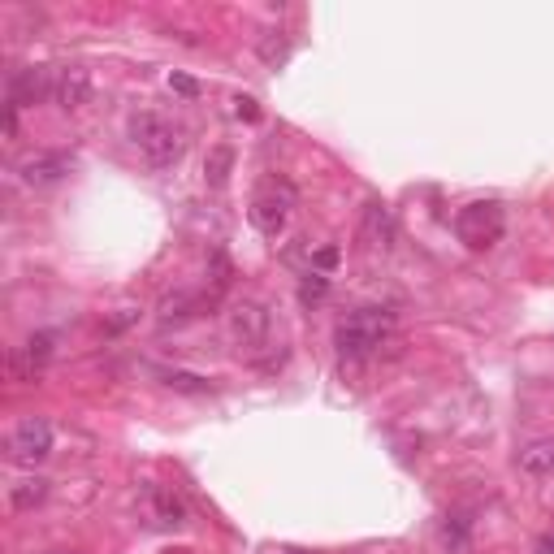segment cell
I'll list each match as a JSON object with an SVG mask.
<instances>
[{
    "label": "cell",
    "instance_id": "1",
    "mask_svg": "<svg viewBox=\"0 0 554 554\" xmlns=\"http://www.w3.org/2000/svg\"><path fill=\"white\" fill-rule=\"evenodd\" d=\"M390 334H394V312L390 308H355L338 321L334 342L347 360H364V355H373Z\"/></svg>",
    "mask_w": 554,
    "mask_h": 554
},
{
    "label": "cell",
    "instance_id": "2",
    "mask_svg": "<svg viewBox=\"0 0 554 554\" xmlns=\"http://www.w3.org/2000/svg\"><path fill=\"white\" fill-rule=\"evenodd\" d=\"M130 139H135V148L139 156L148 161L152 169H169L182 156V130L174 122H165L161 113H139V117H130Z\"/></svg>",
    "mask_w": 554,
    "mask_h": 554
},
{
    "label": "cell",
    "instance_id": "3",
    "mask_svg": "<svg viewBox=\"0 0 554 554\" xmlns=\"http://www.w3.org/2000/svg\"><path fill=\"white\" fill-rule=\"evenodd\" d=\"M455 234H459V243H464V247H472V252H490V247L507 234L503 204H494V200L464 204L455 213Z\"/></svg>",
    "mask_w": 554,
    "mask_h": 554
},
{
    "label": "cell",
    "instance_id": "4",
    "mask_svg": "<svg viewBox=\"0 0 554 554\" xmlns=\"http://www.w3.org/2000/svg\"><path fill=\"white\" fill-rule=\"evenodd\" d=\"M290 208H295V187H290L286 178H269L265 187L252 195V226L260 234H269V239H277L290 221Z\"/></svg>",
    "mask_w": 554,
    "mask_h": 554
},
{
    "label": "cell",
    "instance_id": "5",
    "mask_svg": "<svg viewBox=\"0 0 554 554\" xmlns=\"http://www.w3.org/2000/svg\"><path fill=\"white\" fill-rule=\"evenodd\" d=\"M52 455V425L44 416H22L9 433V459L22 468H35Z\"/></svg>",
    "mask_w": 554,
    "mask_h": 554
},
{
    "label": "cell",
    "instance_id": "6",
    "mask_svg": "<svg viewBox=\"0 0 554 554\" xmlns=\"http://www.w3.org/2000/svg\"><path fill=\"white\" fill-rule=\"evenodd\" d=\"M269 334H273V316H269L265 303H260V299L234 303V312H230V338L239 342V351L265 347Z\"/></svg>",
    "mask_w": 554,
    "mask_h": 554
},
{
    "label": "cell",
    "instance_id": "7",
    "mask_svg": "<svg viewBox=\"0 0 554 554\" xmlns=\"http://www.w3.org/2000/svg\"><path fill=\"white\" fill-rule=\"evenodd\" d=\"M70 165L74 161L65 152H35L18 165V174H22L26 187H57V182L70 174Z\"/></svg>",
    "mask_w": 554,
    "mask_h": 554
},
{
    "label": "cell",
    "instance_id": "8",
    "mask_svg": "<svg viewBox=\"0 0 554 554\" xmlns=\"http://www.w3.org/2000/svg\"><path fill=\"white\" fill-rule=\"evenodd\" d=\"M360 239L368 252H390L394 247V213L386 204H364V217H360Z\"/></svg>",
    "mask_w": 554,
    "mask_h": 554
},
{
    "label": "cell",
    "instance_id": "9",
    "mask_svg": "<svg viewBox=\"0 0 554 554\" xmlns=\"http://www.w3.org/2000/svg\"><path fill=\"white\" fill-rule=\"evenodd\" d=\"M91 96V74L83 70V65H65V70H57V78H52V100L61 104V109H83Z\"/></svg>",
    "mask_w": 554,
    "mask_h": 554
},
{
    "label": "cell",
    "instance_id": "10",
    "mask_svg": "<svg viewBox=\"0 0 554 554\" xmlns=\"http://www.w3.org/2000/svg\"><path fill=\"white\" fill-rule=\"evenodd\" d=\"M52 78H57V70H13L9 74V104H35L52 96Z\"/></svg>",
    "mask_w": 554,
    "mask_h": 554
},
{
    "label": "cell",
    "instance_id": "11",
    "mask_svg": "<svg viewBox=\"0 0 554 554\" xmlns=\"http://www.w3.org/2000/svg\"><path fill=\"white\" fill-rule=\"evenodd\" d=\"M148 498H152V516L161 529H178L187 520V507H182V498L174 490H148Z\"/></svg>",
    "mask_w": 554,
    "mask_h": 554
},
{
    "label": "cell",
    "instance_id": "12",
    "mask_svg": "<svg viewBox=\"0 0 554 554\" xmlns=\"http://www.w3.org/2000/svg\"><path fill=\"white\" fill-rule=\"evenodd\" d=\"M48 498V481H39V477H26V481H18V485H9V507L13 511H31V507H39Z\"/></svg>",
    "mask_w": 554,
    "mask_h": 554
},
{
    "label": "cell",
    "instance_id": "13",
    "mask_svg": "<svg viewBox=\"0 0 554 554\" xmlns=\"http://www.w3.org/2000/svg\"><path fill=\"white\" fill-rule=\"evenodd\" d=\"M230 169H234V152L230 148H213V152H208V161H204V182L213 191H221L230 182Z\"/></svg>",
    "mask_w": 554,
    "mask_h": 554
},
{
    "label": "cell",
    "instance_id": "14",
    "mask_svg": "<svg viewBox=\"0 0 554 554\" xmlns=\"http://www.w3.org/2000/svg\"><path fill=\"white\" fill-rule=\"evenodd\" d=\"M520 468L533 472V477L550 472V468H554V442H533L529 451H520Z\"/></svg>",
    "mask_w": 554,
    "mask_h": 554
},
{
    "label": "cell",
    "instance_id": "15",
    "mask_svg": "<svg viewBox=\"0 0 554 554\" xmlns=\"http://www.w3.org/2000/svg\"><path fill=\"white\" fill-rule=\"evenodd\" d=\"M195 295H187V290H178V295H169L165 303H161V325H178V321H187V316H195L191 308H195Z\"/></svg>",
    "mask_w": 554,
    "mask_h": 554
},
{
    "label": "cell",
    "instance_id": "16",
    "mask_svg": "<svg viewBox=\"0 0 554 554\" xmlns=\"http://www.w3.org/2000/svg\"><path fill=\"white\" fill-rule=\"evenodd\" d=\"M161 377H165L169 390H182V394H208V390H213V386H208V377L182 373V368H169V373H161Z\"/></svg>",
    "mask_w": 554,
    "mask_h": 554
},
{
    "label": "cell",
    "instance_id": "17",
    "mask_svg": "<svg viewBox=\"0 0 554 554\" xmlns=\"http://www.w3.org/2000/svg\"><path fill=\"white\" fill-rule=\"evenodd\" d=\"M260 61L273 65V70L286 61V35L282 31H269V39H260Z\"/></svg>",
    "mask_w": 554,
    "mask_h": 554
},
{
    "label": "cell",
    "instance_id": "18",
    "mask_svg": "<svg viewBox=\"0 0 554 554\" xmlns=\"http://www.w3.org/2000/svg\"><path fill=\"white\" fill-rule=\"evenodd\" d=\"M329 295V277L325 273H308L303 277V286H299V299L303 303H321Z\"/></svg>",
    "mask_w": 554,
    "mask_h": 554
},
{
    "label": "cell",
    "instance_id": "19",
    "mask_svg": "<svg viewBox=\"0 0 554 554\" xmlns=\"http://www.w3.org/2000/svg\"><path fill=\"white\" fill-rule=\"evenodd\" d=\"M169 87L182 91V96H195V91H200V87H195V78H187V74H174V78H169Z\"/></svg>",
    "mask_w": 554,
    "mask_h": 554
},
{
    "label": "cell",
    "instance_id": "20",
    "mask_svg": "<svg viewBox=\"0 0 554 554\" xmlns=\"http://www.w3.org/2000/svg\"><path fill=\"white\" fill-rule=\"evenodd\" d=\"M312 265L334 269V265H338V247H325V252H316V256H312Z\"/></svg>",
    "mask_w": 554,
    "mask_h": 554
},
{
    "label": "cell",
    "instance_id": "21",
    "mask_svg": "<svg viewBox=\"0 0 554 554\" xmlns=\"http://www.w3.org/2000/svg\"><path fill=\"white\" fill-rule=\"evenodd\" d=\"M234 104H239V117H247V122H256V117H260V109H256V100H247V96H239V100H234Z\"/></svg>",
    "mask_w": 554,
    "mask_h": 554
},
{
    "label": "cell",
    "instance_id": "22",
    "mask_svg": "<svg viewBox=\"0 0 554 554\" xmlns=\"http://www.w3.org/2000/svg\"><path fill=\"white\" fill-rule=\"evenodd\" d=\"M542 554H554V533H550L546 542H542Z\"/></svg>",
    "mask_w": 554,
    "mask_h": 554
},
{
    "label": "cell",
    "instance_id": "23",
    "mask_svg": "<svg viewBox=\"0 0 554 554\" xmlns=\"http://www.w3.org/2000/svg\"><path fill=\"white\" fill-rule=\"evenodd\" d=\"M44 554H78V550H44Z\"/></svg>",
    "mask_w": 554,
    "mask_h": 554
},
{
    "label": "cell",
    "instance_id": "24",
    "mask_svg": "<svg viewBox=\"0 0 554 554\" xmlns=\"http://www.w3.org/2000/svg\"><path fill=\"white\" fill-rule=\"evenodd\" d=\"M290 554H308V550H290Z\"/></svg>",
    "mask_w": 554,
    "mask_h": 554
}]
</instances>
